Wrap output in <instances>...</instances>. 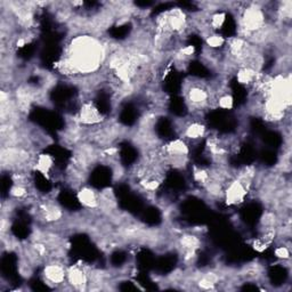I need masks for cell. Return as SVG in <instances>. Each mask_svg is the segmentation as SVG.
I'll return each instance as SVG.
<instances>
[{
  "label": "cell",
  "instance_id": "obj_3",
  "mask_svg": "<svg viewBox=\"0 0 292 292\" xmlns=\"http://www.w3.org/2000/svg\"><path fill=\"white\" fill-rule=\"evenodd\" d=\"M248 194V190L244 187L242 182L238 179H233L227 184L224 192V197L228 206H235L244 202V199Z\"/></svg>",
  "mask_w": 292,
  "mask_h": 292
},
{
  "label": "cell",
  "instance_id": "obj_4",
  "mask_svg": "<svg viewBox=\"0 0 292 292\" xmlns=\"http://www.w3.org/2000/svg\"><path fill=\"white\" fill-rule=\"evenodd\" d=\"M79 122L83 124H88V126H95V124H100L104 121V118L92 101L83 102L79 111Z\"/></svg>",
  "mask_w": 292,
  "mask_h": 292
},
{
  "label": "cell",
  "instance_id": "obj_8",
  "mask_svg": "<svg viewBox=\"0 0 292 292\" xmlns=\"http://www.w3.org/2000/svg\"><path fill=\"white\" fill-rule=\"evenodd\" d=\"M206 43H207V46H208V48H211V49H218V48H221L222 46L225 45L226 43V40L224 36L222 35H219L217 33H212L210 34L209 36H207L206 38Z\"/></svg>",
  "mask_w": 292,
  "mask_h": 292
},
{
  "label": "cell",
  "instance_id": "obj_2",
  "mask_svg": "<svg viewBox=\"0 0 292 292\" xmlns=\"http://www.w3.org/2000/svg\"><path fill=\"white\" fill-rule=\"evenodd\" d=\"M66 281L73 290H88L89 278H88L87 269L82 268L79 265L71 266L66 269Z\"/></svg>",
  "mask_w": 292,
  "mask_h": 292
},
{
  "label": "cell",
  "instance_id": "obj_6",
  "mask_svg": "<svg viewBox=\"0 0 292 292\" xmlns=\"http://www.w3.org/2000/svg\"><path fill=\"white\" fill-rule=\"evenodd\" d=\"M54 166V159L49 154H40L34 161L33 168L48 178L49 173Z\"/></svg>",
  "mask_w": 292,
  "mask_h": 292
},
{
  "label": "cell",
  "instance_id": "obj_5",
  "mask_svg": "<svg viewBox=\"0 0 292 292\" xmlns=\"http://www.w3.org/2000/svg\"><path fill=\"white\" fill-rule=\"evenodd\" d=\"M78 200L80 201L82 206H85L88 209H96L100 208V194L94 191L90 187H82L78 192Z\"/></svg>",
  "mask_w": 292,
  "mask_h": 292
},
{
  "label": "cell",
  "instance_id": "obj_9",
  "mask_svg": "<svg viewBox=\"0 0 292 292\" xmlns=\"http://www.w3.org/2000/svg\"><path fill=\"white\" fill-rule=\"evenodd\" d=\"M225 20H226V15L225 13H222V12H217L215 14L210 15V29L211 30H219L222 29V27L225 23Z\"/></svg>",
  "mask_w": 292,
  "mask_h": 292
},
{
  "label": "cell",
  "instance_id": "obj_10",
  "mask_svg": "<svg viewBox=\"0 0 292 292\" xmlns=\"http://www.w3.org/2000/svg\"><path fill=\"white\" fill-rule=\"evenodd\" d=\"M234 106V98L231 94H223L218 97L217 107H221L222 110H232Z\"/></svg>",
  "mask_w": 292,
  "mask_h": 292
},
{
  "label": "cell",
  "instance_id": "obj_1",
  "mask_svg": "<svg viewBox=\"0 0 292 292\" xmlns=\"http://www.w3.org/2000/svg\"><path fill=\"white\" fill-rule=\"evenodd\" d=\"M43 276L47 284L60 288L66 281V269L61 262H50L45 265Z\"/></svg>",
  "mask_w": 292,
  "mask_h": 292
},
{
  "label": "cell",
  "instance_id": "obj_11",
  "mask_svg": "<svg viewBox=\"0 0 292 292\" xmlns=\"http://www.w3.org/2000/svg\"><path fill=\"white\" fill-rule=\"evenodd\" d=\"M275 256L278 257L279 259H282V260H289L290 259V247H286V246H280L275 249L274 251Z\"/></svg>",
  "mask_w": 292,
  "mask_h": 292
},
{
  "label": "cell",
  "instance_id": "obj_7",
  "mask_svg": "<svg viewBox=\"0 0 292 292\" xmlns=\"http://www.w3.org/2000/svg\"><path fill=\"white\" fill-rule=\"evenodd\" d=\"M207 128L203 123L199 121H192L184 129V136L192 140H197L206 135Z\"/></svg>",
  "mask_w": 292,
  "mask_h": 292
}]
</instances>
